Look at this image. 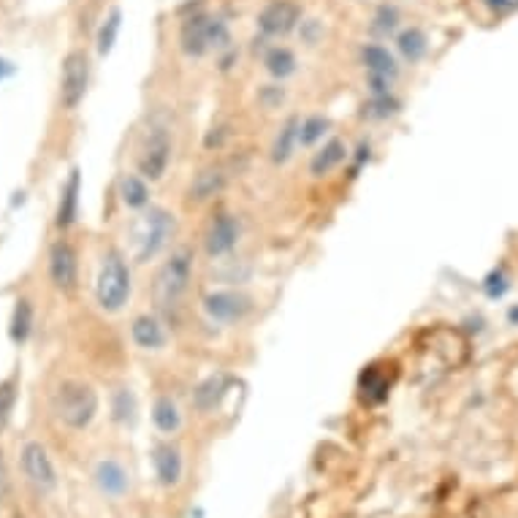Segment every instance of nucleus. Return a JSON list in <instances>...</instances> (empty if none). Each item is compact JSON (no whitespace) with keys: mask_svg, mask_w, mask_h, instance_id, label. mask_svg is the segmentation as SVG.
<instances>
[{"mask_svg":"<svg viewBox=\"0 0 518 518\" xmlns=\"http://www.w3.org/2000/svg\"><path fill=\"white\" fill-rule=\"evenodd\" d=\"M193 264H196V255L191 247H177L163 261V266L155 275V285H152V296H155L158 307L169 310L185 299L191 280H193Z\"/></svg>","mask_w":518,"mask_h":518,"instance_id":"obj_1","label":"nucleus"},{"mask_svg":"<svg viewBox=\"0 0 518 518\" xmlns=\"http://www.w3.org/2000/svg\"><path fill=\"white\" fill-rule=\"evenodd\" d=\"M177 231V220L171 212L158 207H150L133 225V244H136V261L147 264L155 255H161L166 250V244L171 242Z\"/></svg>","mask_w":518,"mask_h":518,"instance_id":"obj_2","label":"nucleus"},{"mask_svg":"<svg viewBox=\"0 0 518 518\" xmlns=\"http://www.w3.org/2000/svg\"><path fill=\"white\" fill-rule=\"evenodd\" d=\"M55 413L71 429H88L98 413V394L82 380H66L55 394Z\"/></svg>","mask_w":518,"mask_h":518,"instance_id":"obj_3","label":"nucleus"},{"mask_svg":"<svg viewBox=\"0 0 518 518\" xmlns=\"http://www.w3.org/2000/svg\"><path fill=\"white\" fill-rule=\"evenodd\" d=\"M180 47L188 57H204L212 49L228 47V27L209 14H193L180 27Z\"/></svg>","mask_w":518,"mask_h":518,"instance_id":"obj_4","label":"nucleus"},{"mask_svg":"<svg viewBox=\"0 0 518 518\" xmlns=\"http://www.w3.org/2000/svg\"><path fill=\"white\" fill-rule=\"evenodd\" d=\"M96 299L106 312H119L130 299V269L119 253H106L98 283H96Z\"/></svg>","mask_w":518,"mask_h":518,"instance_id":"obj_5","label":"nucleus"},{"mask_svg":"<svg viewBox=\"0 0 518 518\" xmlns=\"http://www.w3.org/2000/svg\"><path fill=\"white\" fill-rule=\"evenodd\" d=\"M90 85V60L85 52L74 49L63 60V79H60V101L66 109H77L85 101Z\"/></svg>","mask_w":518,"mask_h":518,"instance_id":"obj_6","label":"nucleus"},{"mask_svg":"<svg viewBox=\"0 0 518 518\" xmlns=\"http://www.w3.org/2000/svg\"><path fill=\"white\" fill-rule=\"evenodd\" d=\"M171 163V136L163 128H155L139 155V174L150 182H158Z\"/></svg>","mask_w":518,"mask_h":518,"instance_id":"obj_7","label":"nucleus"},{"mask_svg":"<svg viewBox=\"0 0 518 518\" xmlns=\"http://www.w3.org/2000/svg\"><path fill=\"white\" fill-rule=\"evenodd\" d=\"M239 236H242L239 217L223 212V214H217L209 223L207 233H204V250H207L209 258H223V255H228L239 244Z\"/></svg>","mask_w":518,"mask_h":518,"instance_id":"obj_8","label":"nucleus"},{"mask_svg":"<svg viewBox=\"0 0 518 518\" xmlns=\"http://www.w3.org/2000/svg\"><path fill=\"white\" fill-rule=\"evenodd\" d=\"M361 63L369 71L372 93H391V79L397 77V60L386 47L369 44L361 49Z\"/></svg>","mask_w":518,"mask_h":518,"instance_id":"obj_9","label":"nucleus"},{"mask_svg":"<svg viewBox=\"0 0 518 518\" xmlns=\"http://www.w3.org/2000/svg\"><path fill=\"white\" fill-rule=\"evenodd\" d=\"M49 277L55 283V288H60L63 294H71L77 288V277H79V264H77V253L68 242H55L49 250Z\"/></svg>","mask_w":518,"mask_h":518,"instance_id":"obj_10","label":"nucleus"},{"mask_svg":"<svg viewBox=\"0 0 518 518\" xmlns=\"http://www.w3.org/2000/svg\"><path fill=\"white\" fill-rule=\"evenodd\" d=\"M302 8L294 0H272L258 14V27L264 36H285L299 25Z\"/></svg>","mask_w":518,"mask_h":518,"instance_id":"obj_11","label":"nucleus"},{"mask_svg":"<svg viewBox=\"0 0 518 518\" xmlns=\"http://www.w3.org/2000/svg\"><path fill=\"white\" fill-rule=\"evenodd\" d=\"M22 470H25L27 481L41 492H52L55 483H57L55 467H52V461H49V456H47L41 442H27L22 448Z\"/></svg>","mask_w":518,"mask_h":518,"instance_id":"obj_12","label":"nucleus"},{"mask_svg":"<svg viewBox=\"0 0 518 518\" xmlns=\"http://www.w3.org/2000/svg\"><path fill=\"white\" fill-rule=\"evenodd\" d=\"M204 312L209 315V320L236 323L250 312V299L236 291H214L204 299Z\"/></svg>","mask_w":518,"mask_h":518,"instance_id":"obj_13","label":"nucleus"},{"mask_svg":"<svg viewBox=\"0 0 518 518\" xmlns=\"http://www.w3.org/2000/svg\"><path fill=\"white\" fill-rule=\"evenodd\" d=\"M152 464H155V475H158L161 486H166V489L180 486V481H182V453H180L177 445H171V442L155 445Z\"/></svg>","mask_w":518,"mask_h":518,"instance_id":"obj_14","label":"nucleus"},{"mask_svg":"<svg viewBox=\"0 0 518 518\" xmlns=\"http://www.w3.org/2000/svg\"><path fill=\"white\" fill-rule=\"evenodd\" d=\"M225 185H228V171H225L223 166H207V169H202V171L191 180V185H188V199L196 202V204H202V202L214 199L217 193H223Z\"/></svg>","mask_w":518,"mask_h":518,"instance_id":"obj_15","label":"nucleus"},{"mask_svg":"<svg viewBox=\"0 0 518 518\" xmlns=\"http://www.w3.org/2000/svg\"><path fill=\"white\" fill-rule=\"evenodd\" d=\"M130 337L141 350H161L166 345V328L158 315H139L130 326Z\"/></svg>","mask_w":518,"mask_h":518,"instance_id":"obj_16","label":"nucleus"},{"mask_svg":"<svg viewBox=\"0 0 518 518\" xmlns=\"http://www.w3.org/2000/svg\"><path fill=\"white\" fill-rule=\"evenodd\" d=\"M79 191H82V177H79V171L74 169L71 177H68V182L63 185L57 214H55V225H57L60 231L71 228L74 220H77V212H79Z\"/></svg>","mask_w":518,"mask_h":518,"instance_id":"obj_17","label":"nucleus"},{"mask_svg":"<svg viewBox=\"0 0 518 518\" xmlns=\"http://www.w3.org/2000/svg\"><path fill=\"white\" fill-rule=\"evenodd\" d=\"M96 483L106 497L117 500L128 492V472L119 461L106 459V461H98V467H96Z\"/></svg>","mask_w":518,"mask_h":518,"instance_id":"obj_18","label":"nucleus"},{"mask_svg":"<svg viewBox=\"0 0 518 518\" xmlns=\"http://www.w3.org/2000/svg\"><path fill=\"white\" fill-rule=\"evenodd\" d=\"M347 158V144L342 139H331L326 141L310 161V174L312 177H323L328 171H334L342 161Z\"/></svg>","mask_w":518,"mask_h":518,"instance_id":"obj_19","label":"nucleus"},{"mask_svg":"<svg viewBox=\"0 0 518 518\" xmlns=\"http://www.w3.org/2000/svg\"><path fill=\"white\" fill-rule=\"evenodd\" d=\"M299 128H302V119H296V117H291V119L280 128V133H277V139H275V144H272V161H275L277 166L288 163L291 155H294V150L299 147Z\"/></svg>","mask_w":518,"mask_h":518,"instance_id":"obj_20","label":"nucleus"},{"mask_svg":"<svg viewBox=\"0 0 518 518\" xmlns=\"http://www.w3.org/2000/svg\"><path fill=\"white\" fill-rule=\"evenodd\" d=\"M119 199L122 204L130 209H147L150 207V185L144 177L136 174H125L119 180Z\"/></svg>","mask_w":518,"mask_h":518,"instance_id":"obj_21","label":"nucleus"},{"mask_svg":"<svg viewBox=\"0 0 518 518\" xmlns=\"http://www.w3.org/2000/svg\"><path fill=\"white\" fill-rule=\"evenodd\" d=\"M152 420H155V426L163 431V434H174L177 429H180V423H182V415H180V408H177V402L171 399V397H158L155 399V405H152Z\"/></svg>","mask_w":518,"mask_h":518,"instance_id":"obj_22","label":"nucleus"},{"mask_svg":"<svg viewBox=\"0 0 518 518\" xmlns=\"http://www.w3.org/2000/svg\"><path fill=\"white\" fill-rule=\"evenodd\" d=\"M264 66H266V71H269L275 79H285V77L296 74V57H294V52L285 49V47H275V49H269Z\"/></svg>","mask_w":518,"mask_h":518,"instance_id":"obj_23","label":"nucleus"},{"mask_svg":"<svg viewBox=\"0 0 518 518\" xmlns=\"http://www.w3.org/2000/svg\"><path fill=\"white\" fill-rule=\"evenodd\" d=\"M358 386H361L364 399H369V402H383V399L388 397V378H386L378 367H369V369L361 375Z\"/></svg>","mask_w":518,"mask_h":518,"instance_id":"obj_24","label":"nucleus"},{"mask_svg":"<svg viewBox=\"0 0 518 518\" xmlns=\"http://www.w3.org/2000/svg\"><path fill=\"white\" fill-rule=\"evenodd\" d=\"M30 328H33V305H30L27 299H19L16 307H14V315H11V328H8V334H11V339L19 345V342H25V339L30 337Z\"/></svg>","mask_w":518,"mask_h":518,"instance_id":"obj_25","label":"nucleus"},{"mask_svg":"<svg viewBox=\"0 0 518 518\" xmlns=\"http://www.w3.org/2000/svg\"><path fill=\"white\" fill-rule=\"evenodd\" d=\"M397 44H399V52H402L410 63H418V60L426 55V49H429V41H426V36H423L420 27H408V30H402L399 38H397Z\"/></svg>","mask_w":518,"mask_h":518,"instance_id":"obj_26","label":"nucleus"},{"mask_svg":"<svg viewBox=\"0 0 518 518\" xmlns=\"http://www.w3.org/2000/svg\"><path fill=\"white\" fill-rule=\"evenodd\" d=\"M397 111H399V101L391 93H378L369 98V104H364V117L369 119H388Z\"/></svg>","mask_w":518,"mask_h":518,"instance_id":"obj_27","label":"nucleus"},{"mask_svg":"<svg viewBox=\"0 0 518 518\" xmlns=\"http://www.w3.org/2000/svg\"><path fill=\"white\" fill-rule=\"evenodd\" d=\"M119 22H122L119 8H114L104 19L101 33H98V52H101V55H109V52H111V47H114V41H117V33H119Z\"/></svg>","mask_w":518,"mask_h":518,"instance_id":"obj_28","label":"nucleus"},{"mask_svg":"<svg viewBox=\"0 0 518 518\" xmlns=\"http://www.w3.org/2000/svg\"><path fill=\"white\" fill-rule=\"evenodd\" d=\"M223 397V378H209L207 383L199 386L196 391V408L199 410H212Z\"/></svg>","mask_w":518,"mask_h":518,"instance_id":"obj_29","label":"nucleus"},{"mask_svg":"<svg viewBox=\"0 0 518 518\" xmlns=\"http://www.w3.org/2000/svg\"><path fill=\"white\" fill-rule=\"evenodd\" d=\"M326 128H328V119H326V117H320V114L307 117V119L302 122V128H299V144H302V147L315 144L317 139H323Z\"/></svg>","mask_w":518,"mask_h":518,"instance_id":"obj_30","label":"nucleus"},{"mask_svg":"<svg viewBox=\"0 0 518 518\" xmlns=\"http://www.w3.org/2000/svg\"><path fill=\"white\" fill-rule=\"evenodd\" d=\"M14 405H16V380L8 378L0 383V431L8 426L11 413H14Z\"/></svg>","mask_w":518,"mask_h":518,"instance_id":"obj_31","label":"nucleus"},{"mask_svg":"<svg viewBox=\"0 0 518 518\" xmlns=\"http://www.w3.org/2000/svg\"><path fill=\"white\" fill-rule=\"evenodd\" d=\"M397 22H399V14H397L394 5H380V8H378V14H375V30H378V33H383V36L394 33V30H397Z\"/></svg>","mask_w":518,"mask_h":518,"instance_id":"obj_32","label":"nucleus"},{"mask_svg":"<svg viewBox=\"0 0 518 518\" xmlns=\"http://www.w3.org/2000/svg\"><path fill=\"white\" fill-rule=\"evenodd\" d=\"M133 410H136L133 397H130L128 391H119V394L114 397V418H117V420H133Z\"/></svg>","mask_w":518,"mask_h":518,"instance_id":"obj_33","label":"nucleus"},{"mask_svg":"<svg viewBox=\"0 0 518 518\" xmlns=\"http://www.w3.org/2000/svg\"><path fill=\"white\" fill-rule=\"evenodd\" d=\"M8 492H11V478H8V467H5V459L0 451V502L8 497Z\"/></svg>","mask_w":518,"mask_h":518,"instance_id":"obj_34","label":"nucleus"},{"mask_svg":"<svg viewBox=\"0 0 518 518\" xmlns=\"http://www.w3.org/2000/svg\"><path fill=\"white\" fill-rule=\"evenodd\" d=\"M486 5H492L497 11H505V8H516L518 0H486Z\"/></svg>","mask_w":518,"mask_h":518,"instance_id":"obj_35","label":"nucleus"},{"mask_svg":"<svg viewBox=\"0 0 518 518\" xmlns=\"http://www.w3.org/2000/svg\"><path fill=\"white\" fill-rule=\"evenodd\" d=\"M11 74H14V66L0 57V79H5V77H11Z\"/></svg>","mask_w":518,"mask_h":518,"instance_id":"obj_36","label":"nucleus"}]
</instances>
